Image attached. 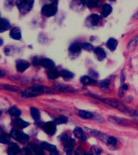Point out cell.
<instances>
[{"label": "cell", "instance_id": "cell-42", "mask_svg": "<svg viewBox=\"0 0 138 155\" xmlns=\"http://www.w3.org/2000/svg\"><path fill=\"white\" fill-rule=\"evenodd\" d=\"M3 75H4V73L1 70H0V77H2Z\"/></svg>", "mask_w": 138, "mask_h": 155}, {"label": "cell", "instance_id": "cell-39", "mask_svg": "<svg viewBox=\"0 0 138 155\" xmlns=\"http://www.w3.org/2000/svg\"><path fill=\"white\" fill-rule=\"evenodd\" d=\"M122 89L123 90H128V86H127L126 85H122Z\"/></svg>", "mask_w": 138, "mask_h": 155}, {"label": "cell", "instance_id": "cell-11", "mask_svg": "<svg viewBox=\"0 0 138 155\" xmlns=\"http://www.w3.org/2000/svg\"><path fill=\"white\" fill-rule=\"evenodd\" d=\"M94 53L96 56V58H97V60L99 61L103 60L106 57V52L102 48H100V47L95 48L94 49Z\"/></svg>", "mask_w": 138, "mask_h": 155}, {"label": "cell", "instance_id": "cell-12", "mask_svg": "<svg viewBox=\"0 0 138 155\" xmlns=\"http://www.w3.org/2000/svg\"><path fill=\"white\" fill-rule=\"evenodd\" d=\"M11 24L6 19L0 18V32H3L9 28Z\"/></svg>", "mask_w": 138, "mask_h": 155}, {"label": "cell", "instance_id": "cell-21", "mask_svg": "<svg viewBox=\"0 0 138 155\" xmlns=\"http://www.w3.org/2000/svg\"><path fill=\"white\" fill-rule=\"evenodd\" d=\"M81 81L84 85H93V84H95L96 83V81L94 80L91 78H90L89 76H82L81 78Z\"/></svg>", "mask_w": 138, "mask_h": 155}, {"label": "cell", "instance_id": "cell-44", "mask_svg": "<svg viewBox=\"0 0 138 155\" xmlns=\"http://www.w3.org/2000/svg\"><path fill=\"white\" fill-rule=\"evenodd\" d=\"M1 115H2V111L0 110V116H1Z\"/></svg>", "mask_w": 138, "mask_h": 155}, {"label": "cell", "instance_id": "cell-22", "mask_svg": "<svg viewBox=\"0 0 138 155\" xmlns=\"http://www.w3.org/2000/svg\"><path fill=\"white\" fill-rule=\"evenodd\" d=\"M47 76L49 79H51V80L57 79V78L59 76V72L56 69L53 68V69H49L48 71Z\"/></svg>", "mask_w": 138, "mask_h": 155}, {"label": "cell", "instance_id": "cell-45", "mask_svg": "<svg viewBox=\"0 0 138 155\" xmlns=\"http://www.w3.org/2000/svg\"><path fill=\"white\" fill-rule=\"evenodd\" d=\"M109 155H110V154H109Z\"/></svg>", "mask_w": 138, "mask_h": 155}, {"label": "cell", "instance_id": "cell-7", "mask_svg": "<svg viewBox=\"0 0 138 155\" xmlns=\"http://www.w3.org/2000/svg\"><path fill=\"white\" fill-rule=\"evenodd\" d=\"M39 65L49 69H53L55 67V64L54 61L50 59H48V58H43V59L40 60L39 61Z\"/></svg>", "mask_w": 138, "mask_h": 155}, {"label": "cell", "instance_id": "cell-43", "mask_svg": "<svg viewBox=\"0 0 138 155\" xmlns=\"http://www.w3.org/2000/svg\"><path fill=\"white\" fill-rule=\"evenodd\" d=\"M82 155H92L91 154H89V153H85V154H83Z\"/></svg>", "mask_w": 138, "mask_h": 155}, {"label": "cell", "instance_id": "cell-30", "mask_svg": "<svg viewBox=\"0 0 138 155\" xmlns=\"http://www.w3.org/2000/svg\"><path fill=\"white\" fill-rule=\"evenodd\" d=\"M67 122V118L66 117V116H59L58 118H56L55 122H54V124L55 125H59V124H65Z\"/></svg>", "mask_w": 138, "mask_h": 155}, {"label": "cell", "instance_id": "cell-28", "mask_svg": "<svg viewBox=\"0 0 138 155\" xmlns=\"http://www.w3.org/2000/svg\"><path fill=\"white\" fill-rule=\"evenodd\" d=\"M9 113L13 116H20L22 112H21V110L19 109H18L17 107H12L9 109Z\"/></svg>", "mask_w": 138, "mask_h": 155}, {"label": "cell", "instance_id": "cell-27", "mask_svg": "<svg viewBox=\"0 0 138 155\" xmlns=\"http://www.w3.org/2000/svg\"><path fill=\"white\" fill-rule=\"evenodd\" d=\"M31 115L33 116V118L34 120L38 121L40 119V112H39V110L36 108L32 107L31 109Z\"/></svg>", "mask_w": 138, "mask_h": 155}, {"label": "cell", "instance_id": "cell-37", "mask_svg": "<svg viewBox=\"0 0 138 155\" xmlns=\"http://www.w3.org/2000/svg\"><path fill=\"white\" fill-rule=\"evenodd\" d=\"M137 36H136L134 39H133V40L130 43L129 48H134L136 45H137Z\"/></svg>", "mask_w": 138, "mask_h": 155}, {"label": "cell", "instance_id": "cell-18", "mask_svg": "<svg viewBox=\"0 0 138 155\" xmlns=\"http://www.w3.org/2000/svg\"><path fill=\"white\" fill-rule=\"evenodd\" d=\"M40 147L43 149H46V150H47V151H51V153L57 151V147L55 146V145L50 144L47 142H42L40 144Z\"/></svg>", "mask_w": 138, "mask_h": 155}, {"label": "cell", "instance_id": "cell-31", "mask_svg": "<svg viewBox=\"0 0 138 155\" xmlns=\"http://www.w3.org/2000/svg\"><path fill=\"white\" fill-rule=\"evenodd\" d=\"M86 5L89 7V8H93V7H95L97 6L98 5V2L97 1H88L85 2Z\"/></svg>", "mask_w": 138, "mask_h": 155}, {"label": "cell", "instance_id": "cell-36", "mask_svg": "<svg viewBox=\"0 0 138 155\" xmlns=\"http://www.w3.org/2000/svg\"><path fill=\"white\" fill-rule=\"evenodd\" d=\"M81 48H83L84 49H85L86 51H91L93 49V45L89 44V43H83L81 45Z\"/></svg>", "mask_w": 138, "mask_h": 155}, {"label": "cell", "instance_id": "cell-26", "mask_svg": "<svg viewBox=\"0 0 138 155\" xmlns=\"http://www.w3.org/2000/svg\"><path fill=\"white\" fill-rule=\"evenodd\" d=\"M78 115H79L81 118L85 119H90L93 117V114L92 113L88 112V111L81 110L78 113Z\"/></svg>", "mask_w": 138, "mask_h": 155}, {"label": "cell", "instance_id": "cell-34", "mask_svg": "<svg viewBox=\"0 0 138 155\" xmlns=\"http://www.w3.org/2000/svg\"><path fill=\"white\" fill-rule=\"evenodd\" d=\"M109 84H110V81L107 80H102L99 82V85L101 88H107L108 85H109Z\"/></svg>", "mask_w": 138, "mask_h": 155}, {"label": "cell", "instance_id": "cell-13", "mask_svg": "<svg viewBox=\"0 0 138 155\" xmlns=\"http://www.w3.org/2000/svg\"><path fill=\"white\" fill-rule=\"evenodd\" d=\"M73 133L77 138H79L82 140H84V141H85V140H86V139H87L85 133H84L82 128L76 127L75 129H74Z\"/></svg>", "mask_w": 138, "mask_h": 155}, {"label": "cell", "instance_id": "cell-41", "mask_svg": "<svg viewBox=\"0 0 138 155\" xmlns=\"http://www.w3.org/2000/svg\"><path fill=\"white\" fill-rule=\"evenodd\" d=\"M3 40L2 39L0 38V46H2L3 45Z\"/></svg>", "mask_w": 138, "mask_h": 155}, {"label": "cell", "instance_id": "cell-29", "mask_svg": "<svg viewBox=\"0 0 138 155\" xmlns=\"http://www.w3.org/2000/svg\"><path fill=\"white\" fill-rule=\"evenodd\" d=\"M11 140V136L7 133H3L0 136V143H8Z\"/></svg>", "mask_w": 138, "mask_h": 155}, {"label": "cell", "instance_id": "cell-5", "mask_svg": "<svg viewBox=\"0 0 138 155\" xmlns=\"http://www.w3.org/2000/svg\"><path fill=\"white\" fill-rule=\"evenodd\" d=\"M62 140L64 142L65 146L66 151L67 154H70L72 153V151L75 145V141L72 138H69L67 136H64L62 138Z\"/></svg>", "mask_w": 138, "mask_h": 155}, {"label": "cell", "instance_id": "cell-33", "mask_svg": "<svg viewBox=\"0 0 138 155\" xmlns=\"http://www.w3.org/2000/svg\"><path fill=\"white\" fill-rule=\"evenodd\" d=\"M91 151L93 154L99 155L101 153V150L100 148H98L97 146H93L91 147Z\"/></svg>", "mask_w": 138, "mask_h": 155}, {"label": "cell", "instance_id": "cell-2", "mask_svg": "<svg viewBox=\"0 0 138 155\" xmlns=\"http://www.w3.org/2000/svg\"><path fill=\"white\" fill-rule=\"evenodd\" d=\"M57 3L53 2L51 4H47L44 5L42 8V13L45 16L52 17L55 16L57 12Z\"/></svg>", "mask_w": 138, "mask_h": 155}, {"label": "cell", "instance_id": "cell-35", "mask_svg": "<svg viewBox=\"0 0 138 155\" xmlns=\"http://www.w3.org/2000/svg\"><path fill=\"white\" fill-rule=\"evenodd\" d=\"M3 88L5 90L7 91H18V89L16 88V87L12 86V85H5L3 86Z\"/></svg>", "mask_w": 138, "mask_h": 155}, {"label": "cell", "instance_id": "cell-32", "mask_svg": "<svg viewBox=\"0 0 138 155\" xmlns=\"http://www.w3.org/2000/svg\"><path fill=\"white\" fill-rule=\"evenodd\" d=\"M107 143L108 144H110V145H116L117 143V140L116 138L113 137H110L108 138L107 140Z\"/></svg>", "mask_w": 138, "mask_h": 155}, {"label": "cell", "instance_id": "cell-8", "mask_svg": "<svg viewBox=\"0 0 138 155\" xmlns=\"http://www.w3.org/2000/svg\"><path fill=\"white\" fill-rule=\"evenodd\" d=\"M21 150L19 147L16 143H11L8 147V154L9 155H17L20 153Z\"/></svg>", "mask_w": 138, "mask_h": 155}, {"label": "cell", "instance_id": "cell-40", "mask_svg": "<svg viewBox=\"0 0 138 155\" xmlns=\"http://www.w3.org/2000/svg\"><path fill=\"white\" fill-rule=\"evenodd\" d=\"M50 155H59V153H58V151H55V152H52L51 154Z\"/></svg>", "mask_w": 138, "mask_h": 155}, {"label": "cell", "instance_id": "cell-24", "mask_svg": "<svg viewBox=\"0 0 138 155\" xmlns=\"http://www.w3.org/2000/svg\"><path fill=\"white\" fill-rule=\"evenodd\" d=\"M14 124L19 128H26L29 125V124L28 122L19 118L14 120Z\"/></svg>", "mask_w": 138, "mask_h": 155}, {"label": "cell", "instance_id": "cell-10", "mask_svg": "<svg viewBox=\"0 0 138 155\" xmlns=\"http://www.w3.org/2000/svg\"><path fill=\"white\" fill-rule=\"evenodd\" d=\"M10 36L11 38L16 40H19L22 38V33L20 28L18 27L13 28L11 32H10Z\"/></svg>", "mask_w": 138, "mask_h": 155}, {"label": "cell", "instance_id": "cell-25", "mask_svg": "<svg viewBox=\"0 0 138 155\" xmlns=\"http://www.w3.org/2000/svg\"><path fill=\"white\" fill-rule=\"evenodd\" d=\"M59 76H60L66 79H72L74 76V74L70 71H68L67 70H63L60 72H59Z\"/></svg>", "mask_w": 138, "mask_h": 155}, {"label": "cell", "instance_id": "cell-3", "mask_svg": "<svg viewBox=\"0 0 138 155\" xmlns=\"http://www.w3.org/2000/svg\"><path fill=\"white\" fill-rule=\"evenodd\" d=\"M10 136L20 143L27 142L29 138V136L27 134L16 129H12L11 130Z\"/></svg>", "mask_w": 138, "mask_h": 155}, {"label": "cell", "instance_id": "cell-14", "mask_svg": "<svg viewBox=\"0 0 138 155\" xmlns=\"http://www.w3.org/2000/svg\"><path fill=\"white\" fill-rule=\"evenodd\" d=\"M55 124L53 122H48L44 124L43 129L49 134H53L55 131Z\"/></svg>", "mask_w": 138, "mask_h": 155}, {"label": "cell", "instance_id": "cell-38", "mask_svg": "<svg viewBox=\"0 0 138 155\" xmlns=\"http://www.w3.org/2000/svg\"><path fill=\"white\" fill-rule=\"evenodd\" d=\"M22 155H31V151L28 149H24L23 153L22 154Z\"/></svg>", "mask_w": 138, "mask_h": 155}, {"label": "cell", "instance_id": "cell-17", "mask_svg": "<svg viewBox=\"0 0 138 155\" xmlns=\"http://www.w3.org/2000/svg\"><path fill=\"white\" fill-rule=\"evenodd\" d=\"M118 45V41L114 38H110L107 41L106 46L112 51H115Z\"/></svg>", "mask_w": 138, "mask_h": 155}, {"label": "cell", "instance_id": "cell-6", "mask_svg": "<svg viewBox=\"0 0 138 155\" xmlns=\"http://www.w3.org/2000/svg\"><path fill=\"white\" fill-rule=\"evenodd\" d=\"M109 121L110 122H112L113 124H115L116 125L128 126L130 124V121L127 120L125 118L116 117V116H110V117L109 118Z\"/></svg>", "mask_w": 138, "mask_h": 155}, {"label": "cell", "instance_id": "cell-4", "mask_svg": "<svg viewBox=\"0 0 138 155\" xmlns=\"http://www.w3.org/2000/svg\"><path fill=\"white\" fill-rule=\"evenodd\" d=\"M34 1H19L17 2V7L19 11L23 14H26L33 8Z\"/></svg>", "mask_w": 138, "mask_h": 155}, {"label": "cell", "instance_id": "cell-23", "mask_svg": "<svg viewBox=\"0 0 138 155\" xmlns=\"http://www.w3.org/2000/svg\"><path fill=\"white\" fill-rule=\"evenodd\" d=\"M46 87H42V86H37V87H32L31 89L32 93L34 94L35 96H37L38 94H42L44 92H46Z\"/></svg>", "mask_w": 138, "mask_h": 155}, {"label": "cell", "instance_id": "cell-16", "mask_svg": "<svg viewBox=\"0 0 138 155\" xmlns=\"http://www.w3.org/2000/svg\"><path fill=\"white\" fill-rule=\"evenodd\" d=\"M100 16L98 14H92L88 18L87 21L90 23L92 26H96L98 21L100 20Z\"/></svg>", "mask_w": 138, "mask_h": 155}, {"label": "cell", "instance_id": "cell-19", "mask_svg": "<svg viewBox=\"0 0 138 155\" xmlns=\"http://www.w3.org/2000/svg\"><path fill=\"white\" fill-rule=\"evenodd\" d=\"M29 150H30V151H33L36 155H44L43 150L40 147V145L39 146L38 145H31Z\"/></svg>", "mask_w": 138, "mask_h": 155}, {"label": "cell", "instance_id": "cell-1", "mask_svg": "<svg viewBox=\"0 0 138 155\" xmlns=\"http://www.w3.org/2000/svg\"><path fill=\"white\" fill-rule=\"evenodd\" d=\"M102 101H104L105 104L113 107L119 110L125 114L129 116H134V114H136V113L134 110H132L129 108L126 107L125 105H124L122 104L119 102V101H117L116 100L112 98H105L102 100Z\"/></svg>", "mask_w": 138, "mask_h": 155}, {"label": "cell", "instance_id": "cell-15", "mask_svg": "<svg viewBox=\"0 0 138 155\" xmlns=\"http://www.w3.org/2000/svg\"><path fill=\"white\" fill-rule=\"evenodd\" d=\"M112 11V7L109 4H105L102 7V11L101 12V16L103 18H106L111 14Z\"/></svg>", "mask_w": 138, "mask_h": 155}, {"label": "cell", "instance_id": "cell-20", "mask_svg": "<svg viewBox=\"0 0 138 155\" xmlns=\"http://www.w3.org/2000/svg\"><path fill=\"white\" fill-rule=\"evenodd\" d=\"M70 52L73 54H79L81 51V45L78 43H73L70 47Z\"/></svg>", "mask_w": 138, "mask_h": 155}, {"label": "cell", "instance_id": "cell-9", "mask_svg": "<svg viewBox=\"0 0 138 155\" xmlns=\"http://www.w3.org/2000/svg\"><path fill=\"white\" fill-rule=\"evenodd\" d=\"M29 64L24 60H18L16 62V69L19 72H24L29 67Z\"/></svg>", "mask_w": 138, "mask_h": 155}]
</instances>
